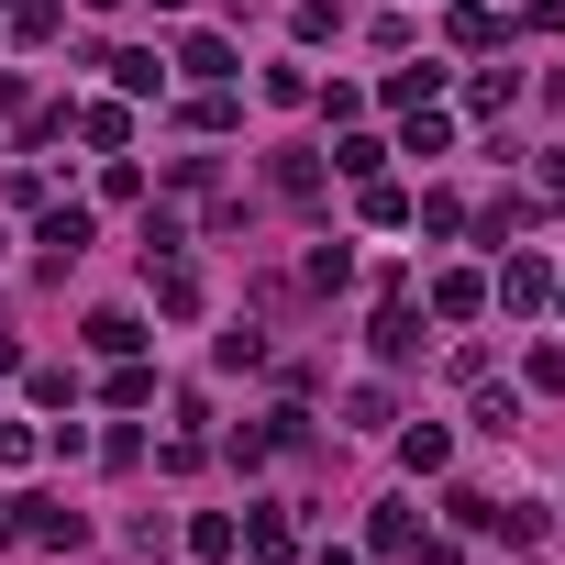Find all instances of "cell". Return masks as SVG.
<instances>
[{
    "label": "cell",
    "instance_id": "836d02e7",
    "mask_svg": "<svg viewBox=\"0 0 565 565\" xmlns=\"http://www.w3.org/2000/svg\"><path fill=\"white\" fill-rule=\"evenodd\" d=\"M411 565H466V554H455V532H422V543H411Z\"/></svg>",
    "mask_w": 565,
    "mask_h": 565
},
{
    "label": "cell",
    "instance_id": "5b68a950",
    "mask_svg": "<svg viewBox=\"0 0 565 565\" xmlns=\"http://www.w3.org/2000/svg\"><path fill=\"white\" fill-rule=\"evenodd\" d=\"M67 122H78V145H89V156H122V145H134V100H78Z\"/></svg>",
    "mask_w": 565,
    "mask_h": 565
},
{
    "label": "cell",
    "instance_id": "9a60e30c",
    "mask_svg": "<svg viewBox=\"0 0 565 565\" xmlns=\"http://www.w3.org/2000/svg\"><path fill=\"white\" fill-rule=\"evenodd\" d=\"M433 100H444V67H399L388 78V111H433Z\"/></svg>",
    "mask_w": 565,
    "mask_h": 565
},
{
    "label": "cell",
    "instance_id": "603a6c76",
    "mask_svg": "<svg viewBox=\"0 0 565 565\" xmlns=\"http://www.w3.org/2000/svg\"><path fill=\"white\" fill-rule=\"evenodd\" d=\"M466 222H477V233H488V244H510V233H521V222H532V200H521V189H510V200H488V211H466Z\"/></svg>",
    "mask_w": 565,
    "mask_h": 565
},
{
    "label": "cell",
    "instance_id": "8992f818",
    "mask_svg": "<svg viewBox=\"0 0 565 565\" xmlns=\"http://www.w3.org/2000/svg\"><path fill=\"white\" fill-rule=\"evenodd\" d=\"M34 244H45V266L67 277V266L89 255V211H56V200H45V211H34Z\"/></svg>",
    "mask_w": 565,
    "mask_h": 565
},
{
    "label": "cell",
    "instance_id": "8fae6325",
    "mask_svg": "<svg viewBox=\"0 0 565 565\" xmlns=\"http://www.w3.org/2000/svg\"><path fill=\"white\" fill-rule=\"evenodd\" d=\"M178 122H189V134H233V122H244V100H233V89H189V100H178Z\"/></svg>",
    "mask_w": 565,
    "mask_h": 565
},
{
    "label": "cell",
    "instance_id": "277c9868",
    "mask_svg": "<svg viewBox=\"0 0 565 565\" xmlns=\"http://www.w3.org/2000/svg\"><path fill=\"white\" fill-rule=\"evenodd\" d=\"M111 67V100H167V56L156 45H122V56H100Z\"/></svg>",
    "mask_w": 565,
    "mask_h": 565
},
{
    "label": "cell",
    "instance_id": "ab89813d",
    "mask_svg": "<svg viewBox=\"0 0 565 565\" xmlns=\"http://www.w3.org/2000/svg\"><path fill=\"white\" fill-rule=\"evenodd\" d=\"M554 311H565V277H554Z\"/></svg>",
    "mask_w": 565,
    "mask_h": 565
},
{
    "label": "cell",
    "instance_id": "44dd1931",
    "mask_svg": "<svg viewBox=\"0 0 565 565\" xmlns=\"http://www.w3.org/2000/svg\"><path fill=\"white\" fill-rule=\"evenodd\" d=\"M244 554H255V565H289V521L255 510V521H244Z\"/></svg>",
    "mask_w": 565,
    "mask_h": 565
},
{
    "label": "cell",
    "instance_id": "4dcf8cb0",
    "mask_svg": "<svg viewBox=\"0 0 565 565\" xmlns=\"http://www.w3.org/2000/svg\"><path fill=\"white\" fill-rule=\"evenodd\" d=\"M399 122H411V156H444V145H455V122H444V111H399Z\"/></svg>",
    "mask_w": 565,
    "mask_h": 565
},
{
    "label": "cell",
    "instance_id": "d590c367",
    "mask_svg": "<svg viewBox=\"0 0 565 565\" xmlns=\"http://www.w3.org/2000/svg\"><path fill=\"white\" fill-rule=\"evenodd\" d=\"M543 189H565V145H554V156H543Z\"/></svg>",
    "mask_w": 565,
    "mask_h": 565
},
{
    "label": "cell",
    "instance_id": "f35d334b",
    "mask_svg": "<svg viewBox=\"0 0 565 565\" xmlns=\"http://www.w3.org/2000/svg\"><path fill=\"white\" fill-rule=\"evenodd\" d=\"M89 12H122V0H89Z\"/></svg>",
    "mask_w": 565,
    "mask_h": 565
},
{
    "label": "cell",
    "instance_id": "83f0119b",
    "mask_svg": "<svg viewBox=\"0 0 565 565\" xmlns=\"http://www.w3.org/2000/svg\"><path fill=\"white\" fill-rule=\"evenodd\" d=\"M366 543H377V554H411V543H422V532H411V510H399V499H388V510H377V521H366Z\"/></svg>",
    "mask_w": 565,
    "mask_h": 565
},
{
    "label": "cell",
    "instance_id": "484cf974",
    "mask_svg": "<svg viewBox=\"0 0 565 565\" xmlns=\"http://www.w3.org/2000/svg\"><path fill=\"white\" fill-rule=\"evenodd\" d=\"M344 422H355V433H388V422H399V399H388V388H355V399H344Z\"/></svg>",
    "mask_w": 565,
    "mask_h": 565
},
{
    "label": "cell",
    "instance_id": "30bf717a",
    "mask_svg": "<svg viewBox=\"0 0 565 565\" xmlns=\"http://www.w3.org/2000/svg\"><path fill=\"white\" fill-rule=\"evenodd\" d=\"M399 466H411V477H444V466H455V433H444V422H411V433H399Z\"/></svg>",
    "mask_w": 565,
    "mask_h": 565
},
{
    "label": "cell",
    "instance_id": "f1b7e54d",
    "mask_svg": "<svg viewBox=\"0 0 565 565\" xmlns=\"http://www.w3.org/2000/svg\"><path fill=\"white\" fill-rule=\"evenodd\" d=\"M34 455H45V433H23V422H0V477H23Z\"/></svg>",
    "mask_w": 565,
    "mask_h": 565
},
{
    "label": "cell",
    "instance_id": "d6986e66",
    "mask_svg": "<svg viewBox=\"0 0 565 565\" xmlns=\"http://www.w3.org/2000/svg\"><path fill=\"white\" fill-rule=\"evenodd\" d=\"M189 543H200L211 565H233V554H244V521H222V510H200V521H189Z\"/></svg>",
    "mask_w": 565,
    "mask_h": 565
},
{
    "label": "cell",
    "instance_id": "74e56055",
    "mask_svg": "<svg viewBox=\"0 0 565 565\" xmlns=\"http://www.w3.org/2000/svg\"><path fill=\"white\" fill-rule=\"evenodd\" d=\"M156 12H189V0H156Z\"/></svg>",
    "mask_w": 565,
    "mask_h": 565
},
{
    "label": "cell",
    "instance_id": "3957f363",
    "mask_svg": "<svg viewBox=\"0 0 565 565\" xmlns=\"http://www.w3.org/2000/svg\"><path fill=\"white\" fill-rule=\"evenodd\" d=\"M366 344H377V366H411V355H422V311H411V289L377 300V333H366Z\"/></svg>",
    "mask_w": 565,
    "mask_h": 565
},
{
    "label": "cell",
    "instance_id": "52a82bcc",
    "mask_svg": "<svg viewBox=\"0 0 565 565\" xmlns=\"http://www.w3.org/2000/svg\"><path fill=\"white\" fill-rule=\"evenodd\" d=\"M145 277H156V311H167V322L200 311V266H189V255H145Z\"/></svg>",
    "mask_w": 565,
    "mask_h": 565
},
{
    "label": "cell",
    "instance_id": "e575fe53",
    "mask_svg": "<svg viewBox=\"0 0 565 565\" xmlns=\"http://www.w3.org/2000/svg\"><path fill=\"white\" fill-rule=\"evenodd\" d=\"M12 366H23V344H12V322H0V377H12Z\"/></svg>",
    "mask_w": 565,
    "mask_h": 565
},
{
    "label": "cell",
    "instance_id": "ac0fdd59",
    "mask_svg": "<svg viewBox=\"0 0 565 565\" xmlns=\"http://www.w3.org/2000/svg\"><path fill=\"white\" fill-rule=\"evenodd\" d=\"M156 399V366L145 355H111V411H145Z\"/></svg>",
    "mask_w": 565,
    "mask_h": 565
},
{
    "label": "cell",
    "instance_id": "1f68e13d",
    "mask_svg": "<svg viewBox=\"0 0 565 565\" xmlns=\"http://www.w3.org/2000/svg\"><path fill=\"white\" fill-rule=\"evenodd\" d=\"M23 388H34V399H45V411H78V377H67V366H34V377H23Z\"/></svg>",
    "mask_w": 565,
    "mask_h": 565
},
{
    "label": "cell",
    "instance_id": "ba28073f",
    "mask_svg": "<svg viewBox=\"0 0 565 565\" xmlns=\"http://www.w3.org/2000/svg\"><path fill=\"white\" fill-rule=\"evenodd\" d=\"M167 67H189V78H200V89H233V78H244V67H233V45H222V34H178V56H167Z\"/></svg>",
    "mask_w": 565,
    "mask_h": 565
},
{
    "label": "cell",
    "instance_id": "4fadbf2b",
    "mask_svg": "<svg viewBox=\"0 0 565 565\" xmlns=\"http://www.w3.org/2000/svg\"><path fill=\"white\" fill-rule=\"evenodd\" d=\"M444 34H455L466 56H488V45H499V12H488V0H455V12H444Z\"/></svg>",
    "mask_w": 565,
    "mask_h": 565
},
{
    "label": "cell",
    "instance_id": "9c48e42d",
    "mask_svg": "<svg viewBox=\"0 0 565 565\" xmlns=\"http://www.w3.org/2000/svg\"><path fill=\"white\" fill-rule=\"evenodd\" d=\"M477 311H488V277L477 266H444L433 277V322H477Z\"/></svg>",
    "mask_w": 565,
    "mask_h": 565
},
{
    "label": "cell",
    "instance_id": "e0dca14e",
    "mask_svg": "<svg viewBox=\"0 0 565 565\" xmlns=\"http://www.w3.org/2000/svg\"><path fill=\"white\" fill-rule=\"evenodd\" d=\"M355 211H366L377 233H399V222H411V189H388V178H366V189H355Z\"/></svg>",
    "mask_w": 565,
    "mask_h": 565
},
{
    "label": "cell",
    "instance_id": "cb8c5ba5",
    "mask_svg": "<svg viewBox=\"0 0 565 565\" xmlns=\"http://www.w3.org/2000/svg\"><path fill=\"white\" fill-rule=\"evenodd\" d=\"M477 433H499V444L521 433V399H510V388H488V377H477Z\"/></svg>",
    "mask_w": 565,
    "mask_h": 565
},
{
    "label": "cell",
    "instance_id": "6da1fadb",
    "mask_svg": "<svg viewBox=\"0 0 565 565\" xmlns=\"http://www.w3.org/2000/svg\"><path fill=\"white\" fill-rule=\"evenodd\" d=\"M12 543H45V554H78V543H89V521H78L67 499H12Z\"/></svg>",
    "mask_w": 565,
    "mask_h": 565
},
{
    "label": "cell",
    "instance_id": "8d00e7d4",
    "mask_svg": "<svg viewBox=\"0 0 565 565\" xmlns=\"http://www.w3.org/2000/svg\"><path fill=\"white\" fill-rule=\"evenodd\" d=\"M322 565H366V554H322Z\"/></svg>",
    "mask_w": 565,
    "mask_h": 565
},
{
    "label": "cell",
    "instance_id": "7402d4cb",
    "mask_svg": "<svg viewBox=\"0 0 565 565\" xmlns=\"http://www.w3.org/2000/svg\"><path fill=\"white\" fill-rule=\"evenodd\" d=\"M333 167H344V178H355V189H366V178H377V167H388V145H377V134H344V145H333Z\"/></svg>",
    "mask_w": 565,
    "mask_h": 565
},
{
    "label": "cell",
    "instance_id": "2e32d148",
    "mask_svg": "<svg viewBox=\"0 0 565 565\" xmlns=\"http://www.w3.org/2000/svg\"><path fill=\"white\" fill-rule=\"evenodd\" d=\"M510 100H521V78H510V67H477V78H466V111H488V122H499Z\"/></svg>",
    "mask_w": 565,
    "mask_h": 565
},
{
    "label": "cell",
    "instance_id": "4316f807",
    "mask_svg": "<svg viewBox=\"0 0 565 565\" xmlns=\"http://www.w3.org/2000/svg\"><path fill=\"white\" fill-rule=\"evenodd\" d=\"M444 510H455V532H499V499H488V488H455Z\"/></svg>",
    "mask_w": 565,
    "mask_h": 565
},
{
    "label": "cell",
    "instance_id": "7a4b0ae2",
    "mask_svg": "<svg viewBox=\"0 0 565 565\" xmlns=\"http://www.w3.org/2000/svg\"><path fill=\"white\" fill-rule=\"evenodd\" d=\"M488 300H499V311H543V300H554V266H543V255H499Z\"/></svg>",
    "mask_w": 565,
    "mask_h": 565
},
{
    "label": "cell",
    "instance_id": "d4e9b609",
    "mask_svg": "<svg viewBox=\"0 0 565 565\" xmlns=\"http://www.w3.org/2000/svg\"><path fill=\"white\" fill-rule=\"evenodd\" d=\"M411 222H422V233H466V200H455V189H422V211H411Z\"/></svg>",
    "mask_w": 565,
    "mask_h": 565
},
{
    "label": "cell",
    "instance_id": "ffe728a7",
    "mask_svg": "<svg viewBox=\"0 0 565 565\" xmlns=\"http://www.w3.org/2000/svg\"><path fill=\"white\" fill-rule=\"evenodd\" d=\"M289 34H300V45H333V34H344V0H300Z\"/></svg>",
    "mask_w": 565,
    "mask_h": 565
},
{
    "label": "cell",
    "instance_id": "d6a6232c",
    "mask_svg": "<svg viewBox=\"0 0 565 565\" xmlns=\"http://www.w3.org/2000/svg\"><path fill=\"white\" fill-rule=\"evenodd\" d=\"M521 377H532V388L554 399V388H565V344H532V355H521Z\"/></svg>",
    "mask_w": 565,
    "mask_h": 565
},
{
    "label": "cell",
    "instance_id": "5bb4252c",
    "mask_svg": "<svg viewBox=\"0 0 565 565\" xmlns=\"http://www.w3.org/2000/svg\"><path fill=\"white\" fill-rule=\"evenodd\" d=\"M89 355H145V322L134 311H89Z\"/></svg>",
    "mask_w": 565,
    "mask_h": 565
},
{
    "label": "cell",
    "instance_id": "f546056e",
    "mask_svg": "<svg viewBox=\"0 0 565 565\" xmlns=\"http://www.w3.org/2000/svg\"><path fill=\"white\" fill-rule=\"evenodd\" d=\"M12 45H56V0H23V12H12Z\"/></svg>",
    "mask_w": 565,
    "mask_h": 565
},
{
    "label": "cell",
    "instance_id": "7c38bea8",
    "mask_svg": "<svg viewBox=\"0 0 565 565\" xmlns=\"http://www.w3.org/2000/svg\"><path fill=\"white\" fill-rule=\"evenodd\" d=\"M266 178H277V200H322V178H333V167H322V156H300V145H289V156H277V167H266Z\"/></svg>",
    "mask_w": 565,
    "mask_h": 565
}]
</instances>
